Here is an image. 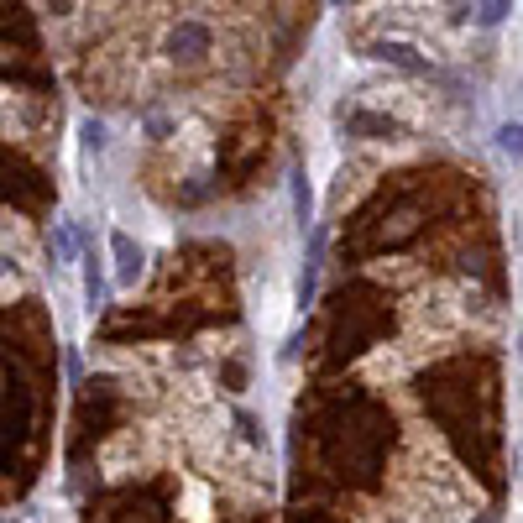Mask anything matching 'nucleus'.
<instances>
[{"label": "nucleus", "instance_id": "nucleus-3", "mask_svg": "<svg viewBox=\"0 0 523 523\" xmlns=\"http://www.w3.org/2000/svg\"><path fill=\"white\" fill-rule=\"evenodd\" d=\"M497 147L513 152V157H523V126H518V121H513V126H503V131H497Z\"/></svg>", "mask_w": 523, "mask_h": 523}, {"label": "nucleus", "instance_id": "nucleus-2", "mask_svg": "<svg viewBox=\"0 0 523 523\" xmlns=\"http://www.w3.org/2000/svg\"><path fill=\"white\" fill-rule=\"evenodd\" d=\"M184 508H189L184 518L204 523V518H210V492H204V487H189V503H184Z\"/></svg>", "mask_w": 523, "mask_h": 523}, {"label": "nucleus", "instance_id": "nucleus-4", "mask_svg": "<svg viewBox=\"0 0 523 523\" xmlns=\"http://www.w3.org/2000/svg\"><path fill=\"white\" fill-rule=\"evenodd\" d=\"M0 523H21V518H0Z\"/></svg>", "mask_w": 523, "mask_h": 523}, {"label": "nucleus", "instance_id": "nucleus-1", "mask_svg": "<svg viewBox=\"0 0 523 523\" xmlns=\"http://www.w3.org/2000/svg\"><path fill=\"white\" fill-rule=\"evenodd\" d=\"M110 252H116V283H121V288H136V283H142V272H147V252H142V246H136L126 231H121V225L110 231Z\"/></svg>", "mask_w": 523, "mask_h": 523}]
</instances>
